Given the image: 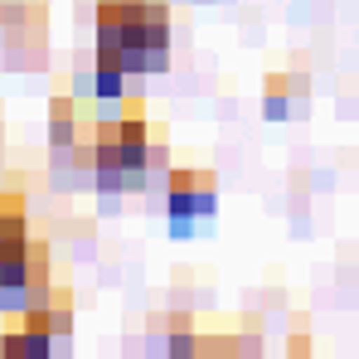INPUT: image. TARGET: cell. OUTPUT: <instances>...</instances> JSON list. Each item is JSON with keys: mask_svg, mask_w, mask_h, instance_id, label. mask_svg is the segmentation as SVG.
Here are the masks:
<instances>
[{"mask_svg": "<svg viewBox=\"0 0 359 359\" xmlns=\"http://www.w3.org/2000/svg\"><path fill=\"white\" fill-rule=\"evenodd\" d=\"M126 68L117 59H107V54H97V68H93V93L102 97V102H121L126 97Z\"/></svg>", "mask_w": 359, "mask_h": 359, "instance_id": "obj_5", "label": "cell"}, {"mask_svg": "<svg viewBox=\"0 0 359 359\" xmlns=\"http://www.w3.org/2000/svg\"><path fill=\"white\" fill-rule=\"evenodd\" d=\"M97 54L126 73L170 68V5L165 0H97Z\"/></svg>", "mask_w": 359, "mask_h": 359, "instance_id": "obj_1", "label": "cell"}, {"mask_svg": "<svg viewBox=\"0 0 359 359\" xmlns=\"http://www.w3.org/2000/svg\"><path fill=\"white\" fill-rule=\"evenodd\" d=\"M29 243V224H25V204L20 194H0V252Z\"/></svg>", "mask_w": 359, "mask_h": 359, "instance_id": "obj_4", "label": "cell"}, {"mask_svg": "<svg viewBox=\"0 0 359 359\" xmlns=\"http://www.w3.org/2000/svg\"><path fill=\"white\" fill-rule=\"evenodd\" d=\"M165 209H170V224L189 229L194 219H209L219 209V184L209 170H170L165 184Z\"/></svg>", "mask_w": 359, "mask_h": 359, "instance_id": "obj_2", "label": "cell"}, {"mask_svg": "<svg viewBox=\"0 0 359 359\" xmlns=\"http://www.w3.org/2000/svg\"><path fill=\"white\" fill-rule=\"evenodd\" d=\"M83 136H88V112L73 97H54V107H49V141H54V151L78 146Z\"/></svg>", "mask_w": 359, "mask_h": 359, "instance_id": "obj_3", "label": "cell"}, {"mask_svg": "<svg viewBox=\"0 0 359 359\" xmlns=\"http://www.w3.org/2000/svg\"><path fill=\"white\" fill-rule=\"evenodd\" d=\"M292 93H301L297 78H282V73H277V78H267V93H262V112H267L272 121H282V117H287V107H292Z\"/></svg>", "mask_w": 359, "mask_h": 359, "instance_id": "obj_6", "label": "cell"}]
</instances>
